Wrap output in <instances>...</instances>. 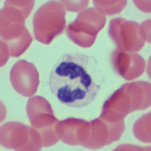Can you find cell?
Segmentation results:
<instances>
[{"label": "cell", "mask_w": 151, "mask_h": 151, "mask_svg": "<svg viewBox=\"0 0 151 151\" xmlns=\"http://www.w3.org/2000/svg\"><path fill=\"white\" fill-rule=\"evenodd\" d=\"M103 82L96 58L76 51L66 53L57 60L50 71L48 85L61 104L80 109L95 100Z\"/></svg>", "instance_id": "1"}, {"label": "cell", "mask_w": 151, "mask_h": 151, "mask_svg": "<svg viewBox=\"0 0 151 151\" xmlns=\"http://www.w3.org/2000/svg\"><path fill=\"white\" fill-rule=\"evenodd\" d=\"M150 105V85L144 81L126 83L117 90L104 103L100 117L119 123L129 113L143 110Z\"/></svg>", "instance_id": "2"}, {"label": "cell", "mask_w": 151, "mask_h": 151, "mask_svg": "<svg viewBox=\"0 0 151 151\" xmlns=\"http://www.w3.org/2000/svg\"><path fill=\"white\" fill-rule=\"evenodd\" d=\"M65 12L60 1H49L36 11L33 18L35 38L40 42L50 44L63 32L65 26Z\"/></svg>", "instance_id": "3"}, {"label": "cell", "mask_w": 151, "mask_h": 151, "mask_svg": "<svg viewBox=\"0 0 151 151\" xmlns=\"http://www.w3.org/2000/svg\"><path fill=\"white\" fill-rule=\"evenodd\" d=\"M27 111L32 127L41 136L42 146L48 147L56 143L59 140L57 132L59 121L54 116L49 103L40 96L30 98Z\"/></svg>", "instance_id": "4"}, {"label": "cell", "mask_w": 151, "mask_h": 151, "mask_svg": "<svg viewBox=\"0 0 151 151\" xmlns=\"http://www.w3.org/2000/svg\"><path fill=\"white\" fill-rule=\"evenodd\" d=\"M105 23V15L96 8H90L78 13L76 19L68 25L66 33L75 44L87 48L94 44Z\"/></svg>", "instance_id": "5"}, {"label": "cell", "mask_w": 151, "mask_h": 151, "mask_svg": "<svg viewBox=\"0 0 151 151\" xmlns=\"http://www.w3.org/2000/svg\"><path fill=\"white\" fill-rule=\"evenodd\" d=\"M1 145L17 150H39L42 146L40 134L33 128L18 122H8L1 126Z\"/></svg>", "instance_id": "6"}, {"label": "cell", "mask_w": 151, "mask_h": 151, "mask_svg": "<svg viewBox=\"0 0 151 151\" xmlns=\"http://www.w3.org/2000/svg\"><path fill=\"white\" fill-rule=\"evenodd\" d=\"M109 35L120 51L133 52L139 51L145 44L141 26L134 21L115 18L110 22Z\"/></svg>", "instance_id": "7"}, {"label": "cell", "mask_w": 151, "mask_h": 151, "mask_svg": "<svg viewBox=\"0 0 151 151\" xmlns=\"http://www.w3.org/2000/svg\"><path fill=\"white\" fill-rule=\"evenodd\" d=\"M90 123L88 139L84 145L91 149H97L119 140L124 130V122L112 123L99 117Z\"/></svg>", "instance_id": "8"}, {"label": "cell", "mask_w": 151, "mask_h": 151, "mask_svg": "<svg viewBox=\"0 0 151 151\" xmlns=\"http://www.w3.org/2000/svg\"><path fill=\"white\" fill-rule=\"evenodd\" d=\"M10 80L16 91L25 97L32 96L39 84L38 73L34 65L25 60L18 61L10 73Z\"/></svg>", "instance_id": "9"}, {"label": "cell", "mask_w": 151, "mask_h": 151, "mask_svg": "<svg viewBox=\"0 0 151 151\" xmlns=\"http://www.w3.org/2000/svg\"><path fill=\"white\" fill-rule=\"evenodd\" d=\"M111 62L115 71L126 80H133L144 71L145 63L143 58L136 54H127L115 50L111 55Z\"/></svg>", "instance_id": "10"}, {"label": "cell", "mask_w": 151, "mask_h": 151, "mask_svg": "<svg viewBox=\"0 0 151 151\" xmlns=\"http://www.w3.org/2000/svg\"><path fill=\"white\" fill-rule=\"evenodd\" d=\"M90 123L80 119L68 118L58 122L57 132L58 138L70 145H82L86 142Z\"/></svg>", "instance_id": "11"}]
</instances>
